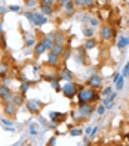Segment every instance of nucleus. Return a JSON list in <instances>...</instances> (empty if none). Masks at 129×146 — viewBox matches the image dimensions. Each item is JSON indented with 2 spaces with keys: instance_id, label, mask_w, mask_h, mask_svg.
<instances>
[{
  "instance_id": "1",
  "label": "nucleus",
  "mask_w": 129,
  "mask_h": 146,
  "mask_svg": "<svg viewBox=\"0 0 129 146\" xmlns=\"http://www.w3.org/2000/svg\"><path fill=\"white\" fill-rule=\"evenodd\" d=\"M77 98H79V104H95V102L99 99V93L93 89V87H80L79 92H77Z\"/></svg>"
},
{
  "instance_id": "2",
  "label": "nucleus",
  "mask_w": 129,
  "mask_h": 146,
  "mask_svg": "<svg viewBox=\"0 0 129 146\" xmlns=\"http://www.w3.org/2000/svg\"><path fill=\"white\" fill-rule=\"evenodd\" d=\"M77 92H79V87H77V84L74 81H67L62 86V93L68 99H73L74 96H77Z\"/></svg>"
},
{
  "instance_id": "3",
  "label": "nucleus",
  "mask_w": 129,
  "mask_h": 146,
  "mask_svg": "<svg viewBox=\"0 0 129 146\" xmlns=\"http://www.w3.org/2000/svg\"><path fill=\"white\" fill-rule=\"evenodd\" d=\"M95 111H97L95 105H92L91 102H88V104H79V108H77V112H79L82 117H85V118L91 117Z\"/></svg>"
},
{
  "instance_id": "4",
  "label": "nucleus",
  "mask_w": 129,
  "mask_h": 146,
  "mask_svg": "<svg viewBox=\"0 0 129 146\" xmlns=\"http://www.w3.org/2000/svg\"><path fill=\"white\" fill-rule=\"evenodd\" d=\"M13 99V93L12 90L7 87L6 84H0V100L6 104V102H11Z\"/></svg>"
},
{
  "instance_id": "5",
  "label": "nucleus",
  "mask_w": 129,
  "mask_h": 146,
  "mask_svg": "<svg viewBox=\"0 0 129 146\" xmlns=\"http://www.w3.org/2000/svg\"><path fill=\"white\" fill-rule=\"evenodd\" d=\"M99 36H101L102 40H111L113 37H116L117 34L110 25H102V27L99 28Z\"/></svg>"
},
{
  "instance_id": "6",
  "label": "nucleus",
  "mask_w": 129,
  "mask_h": 146,
  "mask_svg": "<svg viewBox=\"0 0 129 146\" xmlns=\"http://www.w3.org/2000/svg\"><path fill=\"white\" fill-rule=\"evenodd\" d=\"M16 111H18V105L15 104V102H6V104L3 105V112L6 117H15Z\"/></svg>"
},
{
  "instance_id": "7",
  "label": "nucleus",
  "mask_w": 129,
  "mask_h": 146,
  "mask_svg": "<svg viewBox=\"0 0 129 146\" xmlns=\"http://www.w3.org/2000/svg\"><path fill=\"white\" fill-rule=\"evenodd\" d=\"M25 106H27V109L30 111L31 114H39L40 112V106H42V104L39 100H34V99H30V100H27L25 102Z\"/></svg>"
},
{
  "instance_id": "8",
  "label": "nucleus",
  "mask_w": 129,
  "mask_h": 146,
  "mask_svg": "<svg viewBox=\"0 0 129 146\" xmlns=\"http://www.w3.org/2000/svg\"><path fill=\"white\" fill-rule=\"evenodd\" d=\"M46 22H48V16L46 15H43L42 12H34V21H33L34 25L40 27V25L46 24Z\"/></svg>"
},
{
  "instance_id": "9",
  "label": "nucleus",
  "mask_w": 129,
  "mask_h": 146,
  "mask_svg": "<svg viewBox=\"0 0 129 146\" xmlns=\"http://www.w3.org/2000/svg\"><path fill=\"white\" fill-rule=\"evenodd\" d=\"M88 84L91 86V87H93V89H98V87H101V86H102V78H101L99 75L93 74V75H91Z\"/></svg>"
},
{
  "instance_id": "10",
  "label": "nucleus",
  "mask_w": 129,
  "mask_h": 146,
  "mask_svg": "<svg viewBox=\"0 0 129 146\" xmlns=\"http://www.w3.org/2000/svg\"><path fill=\"white\" fill-rule=\"evenodd\" d=\"M58 78L59 80H65V81H71L73 80V72L70 70H67V68H62L61 71L58 74Z\"/></svg>"
},
{
  "instance_id": "11",
  "label": "nucleus",
  "mask_w": 129,
  "mask_h": 146,
  "mask_svg": "<svg viewBox=\"0 0 129 146\" xmlns=\"http://www.w3.org/2000/svg\"><path fill=\"white\" fill-rule=\"evenodd\" d=\"M49 118L52 119L54 123L59 124V123H62V121H65V118H67V115H65V114H62V112H50V114H49Z\"/></svg>"
},
{
  "instance_id": "12",
  "label": "nucleus",
  "mask_w": 129,
  "mask_h": 146,
  "mask_svg": "<svg viewBox=\"0 0 129 146\" xmlns=\"http://www.w3.org/2000/svg\"><path fill=\"white\" fill-rule=\"evenodd\" d=\"M64 44H61V43H54L52 44V47H50V52H54L55 55H58V56H62V53H64Z\"/></svg>"
},
{
  "instance_id": "13",
  "label": "nucleus",
  "mask_w": 129,
  "mask_h": 146,
  "mask_svg": "<svg viewBox=\"0 0 129 146\" xmlns=\"http://www.w3.org/2000/svg\"><path fill=\"white\" fill-rule=\"evenodd\" d=\"M40 12H42L43 15L49 16V15L54 13V7L50 6V5H46V3H40Z\"/></svg>"
},
{
  "instance_id": "14",
  "label": "nucleus",
  "mask_w": 129,
  "mask_h": 146,
  "mask_svg": "<svg viewBox=\"0 0 129 146\" xmlns=\"http://www.w3.org/2000/svg\"><path fill=\"white\" fill-rule=\"evenodd\" d=\"M45 52H46V46L43 44V41H39V43H36V44H34V53H36L37 56L43 55Z\"/></svg>"
},
{
  "instance_id": "15",
  "label": "nucleus",
  "mask_w": 129,
  "mask_h": 146,
  "mask_svg": "<svg viewBox=\"0 0 129 146\" xmlns=\"http://www.w3.org/2000/svg\"><path fill=\"white\" fill-rule=\"evenodd\" d=\"M59 58H61V56H58V55H55L54 52H50V50H49L48 64H49V65H58V64H59Z\"/></svg>"
},
{
  "instance_id": "16",
  "label": "nucleus",
  "mask_w": 129,
  "mask_h": 146,
  "mask_svg": "<svg viewBox=\"0 0 129 146\" xmlns=\"http://www.w3.org/2000/svg\"><path fill=\"white\" fill-rule=\"evenodd\" d=\"M74 2H73V0H68V3L64 6L65 7V15L67 16H71V15H74V12H76V9H74Z\"/></svg>"
},
{
  "instance_id": "17",
  "label": "nucleus",
  "mask_w": 129,
  "mask_h": 146,
  "mask_svg": "<svg viewBox=\"0 0 129 146\" xmlns=\"http://www.w3.org/2000/svg\"><path fill=\"white\" fill-rule=\"evenodd\" d=\"M50 37L54 38V43H61V44L65 43V37H64L62 33H52V34H50Z\"/></svg>"
},
{
  "instance_id": "18",
  "label": "nucleus",
  "mask_w": 129,
  "mask_h": 146,
  "mask_svg": "<svg viewBox=\"0 0 129 146\" xmlns=\"http://www.w3.org/2000/svg\"><path fill=\"white\" fill-rule=\"evenodd\" d=\"M85 49H88V50H91V49H95L97 47V40L95 38H92V37H89L88 40L85 41Z\"/></svg>"
},
{
  "instance_id": "19",
  "label": "nucleus",
  "mask_w": 129,
  "mask_h": 146,
  "mask_svg": "<svg viewBox=\"0 0 129 146\" xmlns=\"http://www.w3.org/2000/svg\"><path fill=\"white\" fill-rule=\"evenodd\" d=\"M129 44V37H119V40H117V47L119 49H123L125 46H128Z\"/></svg>"
},
{
  "instance_id": "20",
  "label": "nucleus",
  "mask_w": 129,
  "mask_h": 146,
  "mask_svg": "<svg viewBox=\"0 0 129 146\" xmlns=\"http://www.w3.org/2000/svg\"><path fill=\"white\" fill-rule=\"evenodd\" d=\"M12 102H15L16 105H22L24 104V94L22 93H19V94H13V99H12Z\"/></svg>"
},
{
  "instance_id": "21",
  "label": "nucleus",
  "mask_w": 129,
  "mask_h": 146,
  "mask_svg": "<svg viewBox=\"0 0 129 146\" xmlns=\"http://www.w3.org/2000/svg\"><path fill=\"white\" fill-rule=\"evenodd\" d=\"M42 41H43V44L46 46V49H49L50 50V47H52V44H54V40H52V37H45V38H42Z\"/></svg>"
},
{
  "instance_id": "22",
  "label": "nucleus",
  "mask_w": 129,
  "mask_h": 146,
  "mask_svg": "<svg viewBox=\"0 0 129 146\" xmlns=\"http://www.w3.org/2000/svg\"><path fill=\"white\" fill-rule=\"evenodd\" d=\"M30 81H27V80H25V81H22V84H21V93L24 94V96H25V93H27L28 92V89H30Z\"/></svg>"
},
{
  "instance_id": "23",
  "label": "nucleus",
  "mask_w": 129,
  "mask_h": 146,
  "mask_svg": "<svg viewBox=\"0 0 129 146\" xmlns=\"http://www.w3.org/2000/svg\"><path fill=\"white\" fill-rule=\"evenodd\" d=\"M117 96V93H113V92H111L110 94H108V96H105L104 98V105H107V104H110V102H114V98Z\"/></svg>"
},
{
  "instance_id": "24",
  "label": "nucleus",
  "mask_w": 129,
  "mask_h": 146,
  "mask_svg": "<svg viewBox=\"0 0 129 146\" xmlns=\"http://www.w3.org/2000/svg\"><path fill=\"white\" fill-rule=\"evenodd\" d=\"M59 78H58V77H56V78H54L52 81H50V86H52V87L55 89V92H59V90H62L61 89V86H59V81H58Z\"/></svg>"
},
{
  "instance_id": "25",
  "label": "nucleus",
  "mask_w": 129,
  "mask_h": 146,
  "mask_svg": "<svg viewBox=\"0 0 129 146\" xmlns=\"http://www.w3.org/2000/svg\"><path fill=\"white\" fill-rule=\"evenodd\" d=\"M70 136H73V137L82 136V128H71V130H70Z\"/></svg>"
},
{
  "instance_id": "26",
  "label": "nucleus",
  "mask_w": 129,
  "mask_h": 146,
  "mask_svg": "<svg viewBox=\"0 0 129 146\" xmlns=\"http://www.w3.org/2000/svg\"><path fill=\"white\" fill-rule=\"evenodd\" d=\"M82 31H83V34H85V36L88 37V38L93 36V28H83Z\"/></svg>"
},
{
  "instance_id": "27",
  "label": "nucleus",
  "mask_w": 129,
  "mask_h": 146,
  "mask_svg": "<svg viewBox=\"0 0 129 146\" xmlns=\"http://www.w3.org/2000/svg\"><path fill=\"white\" fill-rule=\"evenodd\" d=\"M114 84H116V89H117V90H122V89H123V75L120 77V78H119Z\"/></svg>"
},
{
  "instance_id": "28",
  "label": "nucleus",
  "mask_w": 129,
  "mask_h": 146,
  "mask_svg": "<svg viewBox=\"0 0 129 146\" xmlns=\"http://www.w3.org/2000/svg\"><path fill=\"white\" fill-rule=\"evenodd\" d=\"M7 70H9V66H7V65H5V64H0V74H2V75L7 74Z\"/></svg>"
},
{
  "instance_id": "29",
  "label": "nucleus",
  "mask_w": 129,
  "mask_h": 146,
  "mask_svg": "<svg viewBox=\"0 0 129 146\" xmlns=\"http://www.w3.org/2000/svg\"><path fill=\"white\" fill-rule=\"evenodd\" d=\"M24 15H25V18L33 24V21H34V12H24Z\"/></svg>"
},
{
  "instance_id": "30",
  "label": "nucleus",
  "mask_w": 129,
  "mask_h": 146,
  "mask_svg": "<svg viewBox=\"0 0 129 146\" xmlns=\"http://www.w3.org/2000/svg\"><path fill=\"white\" fill-rule=\"evenodd\" d=\"M70 56H71V49H64V53H62V58H64L65 61H67V59L70 58Z\"/></svg>"
},
{
  "instance_id": "31",
  "label": "nucleus",
  "mask_w": 129,
  "mask_h": 146,
  "mask_svg": "<svg viewBox=\"0 0 129 146\" xmlns=\"http://www.w3.org/2000/svg\"><path fill=\"white\" fill-rule=\"evenodd\" d=\"M67 3H68V0H56L55 5H56V7H64Z\"/></svg>"
},
{
  "instance_id": "32",
  "label": "nucleus",
  "mask_w": 129,
  "mask_h": 146,
  "mask_svg": "<svg viewBox=\"0 0 129 146\" xmlns=\"http://www.w3.org/2000/svg\"><path fill=\"white\" fill-rule=\"evenodd\" d=\"M97 112H98L99 115H102V114H104V112H105V105H104V104H102V105H99V106L97 108Z\"/></svg>"
},
{
  "instance_id": "33",
  "label": "nucleus",
  "mask_w": 129,
  "mask_h": 146,
  "mask_svg": "<svg viewBox=\"0 0 129 146\" xmlns=\"http://www.w3.org/2000/svg\"><path fill=\"white\" fill-rule=\"evenodd\" d=\"M0 47H2V49H6V40H5V36H3V34L0 36Z\"/></svg>"
},
{
  "instance_id": "34",
  "label": "nucleus",
  "mask_w": 129,
  "mask_h": 146,
  "mask_svg": "<svg viewBox=\"0 0 129 146\" xmlns=\"http://www.w3.org/2000/svg\"><path fill=\"white\" fill-rule=\"evenodd\" d=\"M128 74H129V62L125 65V68H123V72H122V75L123 77H128Z\"/></svg>"
},
{
  "instance_id": "35",
  "label": "nucleus",
  "mask_w": 129,
  "mask_h": 146,
  "mask_svg": "<svg viewBox=\"0 0 129 146\" xmlns=\"http://www.w3.org/2000/svg\"><path fill=\"white\" fill-rule=\"evenodd\" d=\"M110 93H111V87H105L104 90H102V93H101V94H102V96L105 98V96H108Z\"/></svg>"
},
{
  "instance_id": "36",
  "label": "nucleus",
  "mask_w": 129,
  "mask_h": 146,
  "mask_svg": "<svg viewBox=\"0 0 129 146\" xmlns=\"http://www.w3.org/2000/svg\"><path fill=\"white\" fill-rule=\"evenodd\" d=\"M83 2H85V6H86V7H91V6H93L95 0H83Z\"/></svg>"
},
{
  "instance_id": "37",
  "label": "nucleus",
  "mask_w": 129,
  "mask_h": 146,
  "mask_svg": "<svg viewBox=\"0 0 129 146\" xmlns=\"http://www.w3.org/2000/svg\"><path fill=\"white\" fill-rule=\"evenodd\" d=\"M89 24L92 25V27H97V25H98V19L97 18H91L89 19Z\"/></svg>"
},
{
  "instance_id": "38",
  "label": "nucleus",
  "mask_w": 129,
  "mask_h": 146,
  "mask_svg": "<svg viewBox=\"0 0 129 146\" xmlns=\"http://www.w3.org/2000/svg\"><path fill=\"white\" fill-rule=\"evenodd\" d=\"M9 11H12V12H19V6L12 5V6H9Z\"/></svg>"
},
{
  "instance_id": "39",
  "label": "nucleus",
  "mask_w": 129,
  "mask_h": 146,
  "mask_svg": "<svg viewBox=\"0 0 129 146\" xmlns=\"http://www.w3.org/2000/svg\"><path fill=\"white\" fill-rule=\"evenodd\" d=\"M2 123H3L5 125H7V127H12V121H11V119H5V118H2Z\"/></svg>"
},
{
  "instance_id": "40",
  "label": "nucleus",
  "mask_w": 129,
  "mask_h": 146,
  "mask_svg": "<svg viewBox=\"0 0 129 146\" xmlns=\"http://www.w3.org/2000/svg\"><path fill=\"white\" fill-rule=\"evenodd\" d=\"M40 3H46V5H50V6H52L54 3H56V0H42Z\"/></svg>"
},
{
  "instance_id": "41",
  "label": "nucleus",
  "mask_w": 129,
  "mask_h": 146,
  "mask_svg": "<svg viewBox=\"0 0 129 146\" xmlns=\"http://www.w3.org/2000/svg\"><path fill=\"white\" fill-rule=\"evenodd\" d=\"M30 133L31 134H37V130H36V125H34V124L30 125Z\"/></svg>"
},
{
  "instance_id": "42",
  "label": "nucleus",
  "mask_w": 129,
  "mask_h": 146,
  "mask_svg": "<svg viewBox=\"0 0 129 146\" xmlns=\"http://www.w3.org/2000/svg\"><path fill=\"white\" fill-rule=\"evenodd\" d=\"M55 143H56V137H50L49 142H48V145H49V146H54Z\"/></svg>"
},
{
  "instance_id": "43",
  "label": "nucleus",
  "mask_w": 129,
  "mask_h": 146,
  "mask_svg": "<svg viewBox=\"0 0 129 146\" xmlns=\"http://www.w3.org/2000/svg\"><path fill=\"white\" fill-rule=\"evenodd\" d=\"M97 131H98V127H93V128H92V133H91V137L95 136V134H97Z\"/></svg>"
},
{
  "instance_id": "44",
  "label": "nucleus",
  "mask_w": 129,
  "mask_h": 146,
  "mask_svg": "<svg viewBox=\"0 0 129 146\" xmlns=\"http://www.w3.org/2000/svg\"><path fill=\"white\" fill-rule=\"evenodd\" d=\"M92 128H93V127H88V128H86V130H85V133L91 136V133H92Z\"/></svg>"
},
{
  "instance_id": "45",
  "label": "nucleus",
  "mask_w": 129,
  "mask_h": 146,
  "mask_svg": "<svg viewBox=\"0 0 129 146\" xmlns=\"http://www.w3.org/2000/svg\"><path fill=\"white\" fill-rule=\"evenodd\" d=\"M83 143H85V145H91V142H89V137H85V139H83Z\"/></svg>"
},
{
  "instance_id": "46",
  "label": "nucleus",
  "mask_w": 129,
  "mask_h": 146,
  "mask_svg": "<svg viewBox=\"0 0 129 146\" xmlns=\"http://www.w3.org/2000/svg\"><path fill=\"white\" fill-rule=\"evenodd\" d=\"M33 43H34V40H28L27 43H25V46H27V47H28V46H31V44H33Z\"/></svg>"
},
{
  "instance_id": "47",
  "label": "nucleus",
  "mask_w": 129,
  "mask_h": 146,
  "mask_svg": "<svg viewBox=\"0 0 129 146\" xmlns=\"http://www.w3.org/2000/svg\"><path fill=\"white\" fill-rule=\"evenodd\" d=\"M27 5L28 6H34V0H27Z\"/></svg>"
},
{
  "instance_id": "48",
  "label": "nucleus",
  "mask_w": 129,
  "mask_h": 146,
  "mask_svg": "<svg viewBox=\"0 0 129 146\" xmlns=\"http://www.w3.org/2000/svg\"><path fill=\"white\" fill-rule=\"evenodd\" d=\"M2 34H3V24L0 22V36H2Z\"/></svg>"
},
{
  "instance_id": "49",
  "label": "nucleus",
  "mask_w": 129,
  "mask_h": 146,
  "mask_svg": "<svg viewBox=\"0 0 129 146\" xmlns=\"http://www.w3.org/2000/svg\"><path fill=\"white\" fill-rule=\"evenodd\" d=\"M0 13H2V15L6 13V9H5V7H0Z\"/></svg>"
},
{
  "instance_id": "50",
  "label": "nucleus",
  "mask_w": 129,
  "mask_h": 146,
  "mask_svg": "<svg viewBox=\"0 0 129 146\" xmlns=\"http://www.w3.org/2000/svg\"><path fill=\"white\" fill-rule=\"evenodd\" d=\"M101 2H102V3H108V0H101Z\"/></svg>"
},
{
  "instance_id": "51",
  "label": "nucleus",
  "mask_w": 129,
  "mask_h": 146,
  "mask_svg": "<svg viewBox=\"0 0 129 146\" xmlns=\"http://www.w3.org/2000/svg\"><path fill=\"white\" fill-rule=\"evenodd\" d=\"M0 83H2V74H0Z\"/></svg>"
},
{
  "instance_id": "52",
  "label": "nucleus",
  "mask_w": 129,
  "mask_h": 146,
  "mask_svg": "<svg viewBox=\"0 0 129 146\" xmlns=\"http://www.w3.org/2000/svg\"><path fill=\"white\" fill-rule=\"evenodd\" d=\"M128 77H129V74H128Z\"/></svg>"
}]
</instances>
